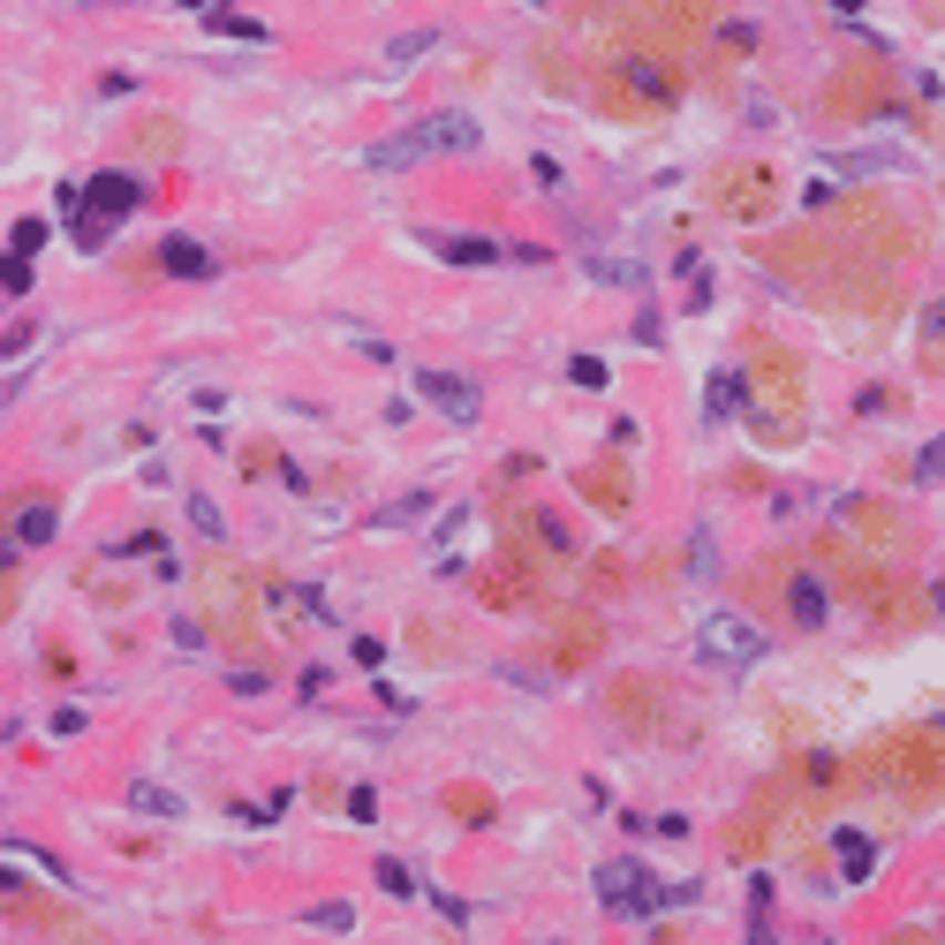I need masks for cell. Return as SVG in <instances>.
Here are the masks:
<instances>
[{
    "label": "cell",
    "mask_w": 945,
    "mask_h": 945,
    "mask_svg": "<svg viewBox=\"0 0 945 945\" xmlns=\"http://www.w3.org/2000/svg\"><path fill=\"white\" fill-rule=\"evenodd\" d=\"M182 8H197V16H219V0H182Z\"/></svg>",
    "instance_id": "d6a6232c"
},
{
    "label": "cell",
    "mask_w": 945,
    "mask_h": 945,
    "mask_svg": "<svg viewBox=\"0 0 945 945\" xmlns=\"http://www.w3.org/2000/svg\"><path fill=\"white\" fill-rule=\"evenodd\" d=\"M136 197H144V189H136L130 174H99V182L84 189V205H99V213H130Z\"/></svg>",
    "instance_id": "7c38bea8"
},
{
    "label": "cell",
    "mask_w": 945,
    "mask_h": 945,
    "mask_svg": "<svg viewBox=\"0 0 945 945\" xmlns=\"http://www.w3.org/2000/svg\"><path fill=\"white\" fill-rule=\"evenodd\" d=\"M0 288H8V296H23V288H31V258H8V265H0Z\"/></svg>",
    "instance_id": "f1b7e54d"
},
{
    "label": "cell",
    "mask_w": 945,
    "mask_h": 945,
    "mask_svg": "<svg viewBox=\"0 0 945 945\" xmlns=\"http://www.w3.org/2000/svg\"><path fill=\"white\" fill-rule=\"evenodd\" d=\"M431 515V492H401V500H387L379 515H371V530H409V522Z\"/></svg>",
    "instance_id": "5bb4252c"
},
{
    "label": "cell",
    "mask_w": 945,
    "mask_h": 945,
    "mask_svg": "<svg viewBox=\"0 0 945 945\" xmlns=\"http://www.w3.org/2000/svg\"><path fill=\"white\" fill-rule=\"evenodd\" d=\"M590 273L605 288H644V258H613V250H590Z\"/></svg>",
    "instance_id": "9a60e30c"
},
{
    "label": "cell",
    "mask_w": 945,
    "mask_h": 945,
    "mask_svg": "<svg viewBox=\"0 0 945 945\" xmlns=\"http://www.w3.org/2000/svg\"><path fill=\"white\" fill-rule=\"evenodd\" d=\"M130 810H144V816H182V794H174V787H160V779H130Z\"/></svg>",
    "instance_id": "4fadbf2b"
},
{
    "label": "cell",
    "mask_w": 945,
    "mask_h": 945,
    "mask_svg": "<svg viewBox=\"0 0 945 945\" xmlns=\"http://www.w3.org/2000/svg\"><path fill=\"white\" fill-rule=\"evenodd\" d=\"M945 470V439H931V446H923V462H915V476H938Z\"/></svg>",
    "instance_id": "1f68e13d"
},
{
    "label": "cell",
    "mask_w": 945,
    "mask_h": 945,
    "mask_svg": "<svg viewBox=\"0 0 945 945\" xmlns=\"http://www.w3.org/2000/svg\"><path fill=\"white\" fill-rule=\"evenodd\" d=\"M598 901L613 907V915H658V907H674V901H696V885H658L644 862H628V855H613L598 862Z\"/></svg>",
    "instance_id": "7a4b0ae2"
},
{
    "label": "cell",
    "mask_w": 945,
    "mask_h": 945,
    "mask_svg": "<svg viewBox=\"0 0 945 945\" xmlns=\"http://www.w3.org/2000/svg\"><path fill=\"white\" fill-rule=\"evenodd\" d=\"M189 522H197V537H219V507H213V500H205V492H197V500H189Z\"/></svg>",
    "instance_id": "83f0119b"
},
{
    "label": "cell",
    "mask_w": 945,
    "mask_h": 945,
    "mask_svg": "<svg viewBox=\"0 0 945 945\" xmlns=\"http://www.w3.org/2000/svg\"><path fill=\"white\" fill-rule=\"evenodd\" d=\"M136 144H144V152H174V144H182V130H174V122H144V130H136Z\"/></svg>",
    "instance_id": "d4e9b609"
},
{
    "label": "cell",
    "mask_w": 945,
    "mask_h": 945,
    "mask_svg": "<svg viewBox=\"0 0 945 945\" xmlns=\"http://www.w3.org/2000/svg\"><path fill=\"white\" fill-rule=\"evenodd\" d=\"M431 45H439V31H409V39H393L387 45V69H393V76H401V69H417Z\"/></svg>",
    "instance_id": "ffe728a7"
},
{
    "label": "cell",
    "mask_w": 945,
    "mask_h": 945,
    "mask_svg": "<svg viewBox=\"0 0 945 945\" xmlns=\"http://www.w3.org/2000/svg\"><path fill=\"white\" fill-rule=\"evenodd\" d=\"M719 205H727L733 219H764L779 205L772 167H727V174H719Z\"/></svg>",
    "instance_id": "52a82bcc"
},
{
    "label": "cell",
    "mask_w": 945,
    "mask_h": 945,
    "mask_svg": "<svg viewBox=\"0 0 945 945\" xmlns=\"http://www.w3.org/2000/svg\"><path fill=\"white\" fill-rule=\"evenodd\" d=\"M824 99H832L840 114H893V69H885L877 53H870V61H848Z\"/></svg>",
    "instance_id": "277c9868"
},
{
    "label": "cell",
    "mask_w": 945,
    "mask_h": 945,
    "mask_svg": "<svg viewBox=\"0 0 945 945\" xmlns=\"http://www.w3.org/2000/svg\"><path fill=\"white\" fill-rule=\"evenodd\" d=\"M915 333H923V356H931V371L945 379V302H931V310H923V326H915Z\"/></svg>",
    "instance_id": "44dd1931"
},
{
    "label": "cell",
    "mask_w": 945,
    "mask_h": 945,
    "mask_svg": "<svg viewBox=\"0 0 945 945\" xmlns=\"http://www.w3.org/2000/svg\"><path fill=\"white\" fill-rule=\"evenodd\" d=\"M302 923H310V931H348V923H356V907H310V915H302Z\"/></svg>",
    "instance_id": "4316f807"
},
{
    "label": "cell",
    "mask_w": 945,
    "mask_h": 945,
    "mask_svg": "<svg viewBox=\"0 0 945 945\" xmlns=\"http://www.w3.org/2000/svg\"><path fill=\"white\" fill-rule=\"evenodd\" d=\"M840 862H848V877H870V870H877V848H862L855 832H848V840H840Z\"/></svg>",
    "instance_id": "cb8c5ba5"
},
{
    "label": "cell",
    "mask_w": 945,
    "mask_h": 945,
    "mask_svg": "<svg viewBox=\"0 0 945 945\" xmlns=\"http://www.w3.org/2000/svg\"><path fill=\"white\" fill-rule=\"evenodd\" d=\"M205 583H213V613L227 620V636L243 644V620H235V613H243V567H235V559H213Z\"/></svg>",
    "instance_id": "30bf717a"
},
{
    "label": "cell",
    "mask_w": 945,
    "mask_h": 945,
    "mask_svg": "<svg viewBox=\"0 0 945 945\" xmlns=\"http://www.w3.org/2000/svg\"><path fill=\"white\" fill-rule=\"evenodd\" d=\"M431 250L446 265H500V258H530V250H507V243H492V235H424Z\"/></svg>",
    "instance_id": "9c48e42d"
},
{
    "label": "cell",
    "mask_w": 945,
    "mask_h": 945,
    "mask_svg": "<svg viewBox=\"0 0 945 945\" xmlns=\"http://www.w3.org/2000/svg\"><path fill=\"white\" fill-rule=\"evenodd\" d=\"M160 265H167V273H213V258H205L197 243H182V235H174L167 250H160Z\"/></svg>",
    "instance_id": "7402d4cb"
},
{
    "label": "cell",
    "mask_w": 945,
    "mask_h": 945,
    "mask_svg": "<svg viewBox=\"0 0 945 945\" xmlns=\"http://www.w3.org/2000/svg\"><path fill=\"white\" fill-rule=\"evenodd\" d=\"M741 401H749V379H741V371H711V387H703V417H711V424H733V409H741Z\"/></svg>",
    "instance_id": "8fae6325"
},
{
    "label": "cell",
    "mask_w": 945,
    "mask_h": 945,
    "mask_svg": "<svg viewBox=\"0 0 945 945\" xmlns=\"http://www.w3.org/2000/svg\"><path fill=\"white\" fill-rule=\"evenodd\" d=\"M476 598L492 605V613H515L530 590H522V575H484V583H476Z\"/></svg>",
    "instance_id": "e0dca14e"
},
{
    "label": "cell",
    "mask_w": 945,
    "mask_h": 945,
    "mask_svg": "<svg viewBox=\"0 0 945 945\" xmlns=\"http://www.w3.org/2000/svg\"><path fill=\"white\" fill-rule=\"evenodd\" d=\"M787 605H794V620H802V628L824 620V590H816L810 575H794V583H787Z\"/></svg>",
    "instance_id": "d6986e66"
},
{
    "label": "cell",
    "mask_w": 945,
    "mask_h": 945,
    "mask_svg": "<svg viewBox=\"0 0 945 945\" xmlns=\"http://www.w3.org/2000/svg\"><path fill=\"white\" fill-rule=\"evenodd\" d=\"M409 144H417L424 160H439V152H476L484 130H476V114H431V122L409 130Z\"/></svg>",
    "instance_id": "ba28073f"
},
{
    "label": "cell",
    "mask_w": 945,
    "mask_h": 945,
    "mask_svg": "<svg viewBox=\"0 0 945 945\" xmlns=\"http://www.w3.org/2000/svg\"><path fill=\"white\" fill-rule=\"evenodd\" d=\"M45 243V219H16V243H8V258H31Z\"/></svg>",
    "instance_id": "484cf974"
},
{
    "label": "cell",
    "mask_w": 945,
    "mask_h": 945,
    "mask_svg": "<svg viewBox=\"0 0 945 945\" xmlns=\"http://www.w3.org/2000/svg\"><path fill=\"white\" fill-rule=\"evenodd\" d=\"M106 243V219H76V250H99Z\"/></svg>",
    "instance_id": "4dcf8cb0"
},
{
    "label": "cell",
    "mask_w": 945,
    "mask_h": 945,
    "mask_svg": "<svg viewBox=\"0 0 945 945\" xmlns=\"http://www.w3.org/2000/svg\"><path fill=\"white\" fill-rule=\"evenodd\" d=\"M575 387H605V363H598V356H575Z\"/></svg>",
    "instance_id": "f546056e"
},
{
    "label": "cell",
    "mask_w": 945,
    "mask_h": 945,
    "mask_svg": "<svg viewBox=\"0 0 945 945\" xmlns=\"http://www.w3.org/2000/svg\"><path fill=\"white\" fill-rule=\"evenodd\" d=\"M530 8H545V0H530Z\"/></svg>",
    "instance_id": "836d02e7"
},
{
    "label": "cell",
    "mask_w": 945,
    "mask_h": 945,
    "mask_svg": "<svg viewBox=\"0 0 945 945\" xmlns=\"http://www.w3.org/2000/svg\"><path fill=\"white\" fill-rule=\"evenodd\" d=\"M213 31H219V39H243V45H265V39H273L258 16H213Z\"/></svg>",
    "instance_id": "603a6c76"
},
{
    "label": "cell",
    "mask_w": 945,
    "mask_h": 945,
    "mask_svg": "<svg viewBox=\"0 0 945 945\" xmlns=\"http://www.w3.org/2000/svg\"><path fill=\"white\" fill-rule=\"evenodd\" d=\"M696 650H703V658H719V666H757L772 644H764V628H757L749 613H703Z\"/></svg>",
    "instance_id": "3957f363"
},
{
    "label": "cell",
    "mask_w": 945,
    "mask_h": 945,
    "mask_svg": "<svg viewBox=\"0 0 945 945\" xmlns=\"http://www.w3.org/2000/svg\"><path fill=\"white\" fill-rule=\"evenodd\" d=\"M840 235H848L855 250H877V258H901L907 250V227L885 213L877 197H848V205H840Z\"/></svg>",
    "instance_id": "5b68a950"
},
{
    "label": "cell",
    "mask_w": 945,
    "mask_h": 945,
    "mask_svg": "<svg viewBox=\"0 0 945 945\" xmlns=\"http://www.w3.org/2000/svg\"><path fill=\"white\" fill-rule=\"evenodd\" d=\"M417 393H424L446 424H476V417H484V393H476L462 371H439V363H431V371H417Z\"/></svg>",
    "instance_id": "8992f818"
},
{
    "label": "cell",
    "mask_w": 945,
    "mask_h": 945,
    "mask_svg": "<svg viewBox=\"0 0 945 945\" xmlns=\"http://www.w3.org/2000/svg\"><path fill=\"white\" fill-rule=\"evenodd\" d=\"M605 61H613V84H605V99H613L620 114H666V106H674L681 61H666V53H650V45H613Z\"/></svg>",
    "instance_id": "6da1fadb"
},
{
    "label": "cell",
    "mask_w": 945,
    "mask_h": 945,
    "mask_svg": "<svg viewBox=\"0 0 945 945\" xmlns=\"http://www.w3.org/2000/svg\"><path fill=\"white\" fill-rule=\"evenodd\" d=\"M53 537V507L31 500V507H16V545H45Z\"/></svg>",
    "instance_id": "ac0fdd59"
},
{
    "label": "cell",
    "mask_w": 945,
    "mask_h": 945,
    "mask_svg": "<svg viewBox=\"0 0 945 945\" xmlns=\"http://www.w3.org/2000/svg\"><path fill=\"white\" fill-rule=\"evenodd\" d=\"M840 522H848V530H870V537H885V530H893V507H885V500H840Z\"/></svg>",
    "instance_id": "2e32d148"
}]
</instances>
